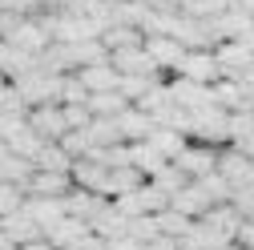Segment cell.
Instances as JSON below:
<instances>
[{
	"label": "cell",
	"instance_id": "obj_1",
	"mask_svg": "<svg viewBox=\"0 0 254 250\" xmlns=\"http://www.w3.org/2000/svg\"><path fill=\"white\" fill-rule=\"evenodd\" d=\"M12 49H20V53H33V57H45L49 49H53V37L45 33V24L37 20V16H24V20H16V28L4 37Z\"/></svg>",
	"mask_w": 254,
	"mask_h": 250
},
{
	"label": "cell",
	"instance_id": "obj_2",
	"mask_svg": "<svg viewBox=\"0 0 254 250\" xmlns=\"http://www.w3.org/2000/svg\"><path fill=\"white\" fill-rule=\"evenodd\" d=\"M109 65L121 73V77H149V81H170L162 69L153 65V57L141 49H125V53H109Z\"/></svg>",
	"mask_w": 254,
	"mask_h": 250
},
{
	"label": "cell",
	"instance_id": "obj_3",
	"mask_svg": "<svg viewBox=\"0 0 254 250\" xmlns=\"http://www.w3.org/2000/svg\"><path fill=\"white\" fill-rule=\"evenodd\" d=\"M218 174L226 178V186L238 194V190H246V186L254 182V162L246 158L238 145H226V149L218 153Z\"/></svg>",
	"mask_w": 254,
	"mask_h": 250
},
{
	"label": "cell",
	"instance_id": "obj_4",
	"mask_svg": "<svg viewBox=\"0 0 254 250\" xmlns=\"http://www.w3.org/2000/svg\"><path fill=\"white\" fill-rule=\"evenodd\" d=\"M214 57H218V69H222V77H226V81H242V77L254 69V49L242 45V41H226V45H218Z\"/></svg>",
	"mask_w": 254,
	"mask_h": 250
},
{
	"label": "cell",
	"instance_id": "obj_5",
	"mask_svg": "<svg viewBox=\"0 0 254 250\" xmlns=\"http://www.w3.org/2000/svg\"><path fill=\"white\" fill-rule=\"evenodd\" d=\"M28 129H33L41 141H61V137L69 133L65 109H61V105H37V109H28Z\"/></svg>",
	"mask_w": 254,
	"mask_h": 250
},
{
	"label": "cell",
	"instance_id": "obj_6",
	"mask_svg": "<svg viewBox=\"0 0 254 250\" xmlns=\"http://www.w3.org/2000/svg\"><path fill=\"white\" fill-rule=\"evenodd\" d=\"M218 153L222 149H210V145H198V141H190L182 153H178V170H186L190 174V182H198V178H210V174H218Z\"/></svg>",
	"mask_w": 254,
	"mask_h": 250
},
{
	"label": "cell",
	"instance_id": "obj_7",
	"mask_svg": "<svg viewBox=\"0 0 254 250\" xmlns=\"http://www.w3.org/2000/svg\"><path fill=\"white\" fill-rule=\"evenodd\" d=\"M174 77H186V81H194V85H218L222 81V69H218V57L210 49H198V53H186L182 69Z\"/></svg>",
	"mask_w": 254,
	"mask_h": 250
},
{
	"label": "cell",
	"instance_id": "obj_8",
	"mask_svg": "<svg viewBox=\"0 0 254 250\" xmlns=\"http://www.w3.org/2000/svg\"><path fill=\"white\" fill-rule=\"evenodd\" d=\"M170 97H174V105L186 109V113L206 109V105H218V101H214V85H194V81H186V77H170Z\"/></svg>",
	"mask_w": 254,
	"mask_h": 250
},
{
	"label": "cell",
	"instance_id": "obj_9",
	"mask_svg": "<svg viewBox=\"0 0 254 250\" xmlns=\"http://www.w3.org/2000/svg\"><path fill=\"white\" fill-rule=\"evenodd\" d=\"M109 178H113V170L101 166L97 158H81L73 166V186H77V190L97 194V198H109Z\"/></svg>",
	"mask_w": 254,
	"mask_h": 250
},
{
	"label": "cell",
	"instance_id": "obj_10",
	"mask_svg": "<svg viewBox=\"0 0 254 250\" xmlns=\"http://www.w3.org/2000/svg\"><path fill=\"white\" fill-rule=\"evenodd\" d=\"M28 198H69L73 194V174H49V170H37L24 186Z\"/></svg>",
	"mask_w": 254,
	"mask_h": 250
},
{
	"label": "cell",
	"instance_id": "obj_11",
	"mask_svg": "<svg viewBox=\"0 0 254 250\" xmlns=\"http://www.w3.org/2000/svg\"><path fill=\"white\" fill-rule=\"evenodd\" d=\"M145 53L153 57V65L162 73H170V77L182 69V61H186V49L174 37H145Z\"/></svg>",
	"mask_w": 254,
	"mask_h": 250
},
{
	"label": "cell",
	"instance_id": "obj_12",
	"mask_svg": "<svg viewBox=\"0 0 254 250\" xmlns=\"http://www.w3.org/2000/svg\"><path fill=\"white\" fill-rule=\"evenodd\" d=\"M24 214L33 218L45 234L69 218V214H65V198H24Z\"/></svg>",
	"mask_w": 254,
	"mask_h": 250
},
{
	"label": "cell",
	"instance_id": "obj_13",
	"mask_svg": "<svg viewBox=\"0 0 254 250\" xmlns=\"http://www.w3.org/2000/svg\"><path fill=\"white\" fill-rule=\"evenodd\" d=\"M77 77H81V85L89 89V97H97V93H113V89L121 85V73L109 65V61H97V65H85Z\"/></svg>",
	"mask_w": 254,
	"mask_h": 250
},
{
	"label": "cell",
	"instance_id": "obj_14",
	"mask_svg": "<svg viewBox=\"0 0 254 250\" xmlns=\"http://www.w3.org/2000/svg\"><path fill=\"white\" fill-rule=\"evenodd\" d=\"M0 230L8 234V242H12L16 250L28 246V242H41V238H45V230H41L24 210H20V214H8V218H0Z\"/></svg>",
	"mask_w": 254,
	"mask_h": 250
},
{
	"label": "cell",
	"instance_id": "obj_15",
	"mask_svg": "<svg viewBox=\"0 0 254 250\" xmlns=\"http://www.w3.org/2000/svg\"><path fill=\"white\" fill-rule=\"evenodd\" d=\"M129 166H133V170H137L145 182H153V178L162 174L170 162H166V158H162V153H157L149 141H133V145H129Z\"/></svg>",
	"mask_w": 254,
	"mask_h": 250
},
{
	"label": "cell",
	"instance_id": "obj_16",
	"mask_svg": "<svg viewBox=\"0 0 254 250\" xmlns=\"http://www.w3.org/2000/svg\"><path fill=\"white\" fill-rule=\"evenodd\" d=\"M117 129H121V141L125 145H133V141H149V133L157 129V125H153V117H145L141 109H125L121 117H117Z\"/></svg>",
	"mask_w": 254,
	"mask_h": 250
},
{
	"label": "cell",
	"instance_id": "obj_17",
	"mask_svg": "<svg viewBox=\"0 0 254 250\" xmlns=\"http://www.w3.org/2000/svg\"><path fill=\"white\" fill-rule=\"evenodd\" d=\"M105 206H109V198H97V194H89V190H77V186H73V194L65 198V214L69 218H81V222H93Z\"/></svg>",
	"mask_w": 254,
	"mask_h": 250
},
{
	"label": "cell",
	"instance_id": "obj_18",
	"mask_svg": "<svg viewBox=\"0 0 254 250\" xmlns=\"http://www.w3.org/2000/svg\"><path fill=\"white\" fill-rule=\"evenodd\" d=\"M89 230L97 234L101 242H113V238H125V234H129V218H121V214L113 210V202H109V206L89 222Z\"/></svg>",
	"mask_w": 254,
	"mask_h": 250
},
{
	"label": "cell",
	"instance_id": "obj_19",
	"mask_svg": "<svg viewBox=\"0 0 254 250\" xmlns=\"http://www.w3.org/2000/svg\"><path fill=\"white\" fill-rule=\"evenodd\" d=\"M101 45L105 53H125V49H141L145 45V33L141 28H129V24H113L101 33Z\"/></svg>",
	"mask_w": 254,
	"mask_h": 250
},
{
	"label": "cell",
	"instance_id": "obj_20",
	"mask_svg": "<svg viewBox=\"0 0 254 250\" xmlns=\"http://www.w3.org/2000/svg\"><path fill=\"white\" fill-rule=\"evenodd\" d=\"M73 166H77V162L61 149V141H45L41 153L33 158V170H49V174H73Z\"/></svg>",
	"mask_w": 254,
	"mask_h": 250
},
{
	"label": "cell",
	"instance_id": "obj_21",
	"mask_svg": "<svg viewBox=\"0 0 254 250\" xmlns=\"http://www.w3.org/2000/svg\"><path fill=\"white\" fill-rule=\"evenodd\" d=\"M198 222H206L210 230H218V234H226L230 242H234V234H238V226L246 222V218L234 210V202H226V206H214L206 218H198Z\"/></svg>",
	"mask_w": 254,
	"mask_h": 250
},
{
	"label": "cell",
	"instance_id": "obj_22",
	"mask_svg": "<svg viewBox=\"0 0 254 250\" xmlns=\"http://www.w3.org/2000/svg\"><path fill=\"white\" fill-rule=\"evenodd\" d=\"M93 230H89V222H81V218H65V222H61V226H53L45 238L57 246V250H73L81 238H89Z\"/></svg>",
	"mask_w": 254,
	"mask_h": 250
},
{
	"label": "cell",
	"instance_id": "obj_23",
	"mask_svg": "<svg viewBox=\"0 0 254 250\" xmlns=\"http://www.w3.org/2000/svg\"><path fill=\"white\" fill-rule=\"evenodd\" d=\"M149 145H153L157 153H162L166 162H178V153H182V149H186L190 141H186V137H182L178 129H166V125H157V129L149 133Z\"/></svg>",
	"mask_w": 254,
	"mask_h": 250
},
{
	"label": "cell",
	"instance_id": "obj_24",
	"mask_svg": "<svg viewBox=\"0 0 254 250\" xmlns=\"http://www.w3.org/2000/svg\"><path fill=\"white\" fill-rule=\"evenodd\" d=\"M89 137L97 149H113V145H125L121 141V129H117V117H93L89 125Z\"/></svg>",
	"mask_w": 254,
	"mask_h": 250
},
{
	"label": "cell",
	"instance_id": "obj_25",
	"mask_svg": "<svg viewBox=\"0 0 254 250\" xmlns=\"http://www.w3.org/2000/svg\"><path fill=\"white\" fill-rule=\"evenodd\" d=\"M33 174H37V170H33V162H24V158H12V153H8L4 162H0V186H20V190H24Z\"/></svg>",
	"mask_w": 254,
	"mask_h": 250
},
{
	"label": "cell",
	"instance_id": "obj_26",
	"mask_svg": "<svg viewBox=\"0 0 254 250\" xmlns=\"http://www.w3.org/2000/svg\"><path fill=\"white\" fill-rule=\"evenodd\" d=\"M125 109H129V101L121 97V93H97V97H89V113L93 117H121Z\"/></svg>",
	"mask_w": 254,
	"mask_h": 250
},
{
	"label": "cell",
	"instance_id": "obj_27",
	"mask_svg": "<svg viewBox=\"0 0 254 250\" xmlns=\"http://www.w3.org/2000/svg\"><path fill=\"white\" fill-rule=\"evenodd\" d=\"M153 186H157L162 194H170V202H174V198H178V194L186 190V186H190V174H186V170H178V166L170 162V166H166L162 174L153 178Z\"/></svg>",
	"mask_w": 254,
	"mask_h": 250
},
{
	"label": "cell",
	"instance_id": "obj_28",
	"mask_svg": "<svg viewBox=\"0 0 254 250\" xmlns=\"http://www.w3.org/2000/svg\"><path fill=\"white\" fill-rule=\"evenodd\" d=\"M190 226H194V218H186V214H178L174 206H170L166 214H157V230H162L166 238H178V242H182V238L190 234Z\"/></svg>",
	"mask_w": 254,
	"mask_h": 250
},
{
	"label": "cell",
	"instance_id": "obj_29",
	"mask_svg": "<svg viewBox=\"0 0 254 250\" xmlns=\"http://www.w3.org/2000/svg\"><path fill=\"white\" fill-rule=\"evenodd\" d=\"M61 149H65V153H69L73 162H81V158H89V153L97 149V145H93V137H89V129H69L65 137H61Z\"/></svg>",
	"mask_w": 254,
	"mask_h": 250
},
{
	"label": "cell",
	"instance_id": "obj_30",
	"mask_svg": "<svg viewBox=\"0 0 254 250\" xmlns=\"http://www.w3.org/2000/svg\"><path fill=\"white\" fill-rule=\"evenodd\" d=\"M24 113H28V105L20 97V89L12 81H4L0 85V117H24Z\"/></svg>",
	"mask_w": 254,
	"mask_h": 250
},
{
	"label": "cell",
	"instance_id": "obj_31",
	"mask_svg": "<svg viewBox=\"0 0 254 250\" xmlns=\"http://www.w3.org/2000/svg\"><path fill=\"white\" fill-rule=\"evenodd\" d=\"M153 85H157V81H149V77H121V85H117V93H121V97L129 101V105H137V101L145 97V93H149Z\"/></svg>",
	"mask_w": 254,
	"mask_h": 250
},
{
	"label": "cell",
	"instance_id": "obj_32",
	"mask_svg": "<svg viewBox=\"0 0 254 250\" xmlns=\"http://www.w3.org/2000/svg\"><path fill=\"white\" fill-rule=\"evenodd\" d=\"M24 190L20 186H0V218H8V214H20L24 210Z\"/></svg>",
	"mask_w": 254,
	"mask_h": 250
},
{
	"label": "cell",
	"instance_id": "obj_33",
	"mask_svg": "<svg viewBox=\"0 0 254 250\" xmlns=\"http://www.w3.org/2000/svg\"><path fill=\"white\" fill-rule=\"evenodd\" d=\"M113 210L121 214V218H145V206H141V194H121V198H113ZM153 218V214H149Z\"/></svg>",
	"mask_w": 254,
	"mask_h": 250
},
{
	"label": "cell",
	"instance_id": "obj_34",
	"mask_svg": "<svg viewBox=\"0 0 254 250\" xmlns=\"http://www.w3.org/2000/svg\"><path fill=\"white\" fill-rule=\"evenodd\" d=\"M157 234H162V230H157V218H149V214H145V218H133V222H129V238L141 242V246L153 242Z\"/></svg>",
	"mask_w": 254,
	"mask_h": 250
},
{
	"label": "cell",
	"instance_id": "obj_35",
	"mask_svg": "<svg viewBox=\"0 0 254 250\" xmlns=\"http://www.w3.org/2000/svg\"><path fill=\"white\" fill-rule=\"evenodd\" d=\"M61 109H65L69 129H89V125H93V113H89V105H61Z\"/></svg>",
	"mask_w": 254,
	"mask_h": 250
},
{
	"label": "cell",
	"instance_id": "obj_36",
	"mask_svg": "<svg viewBox=\"0 0 254 250\" xmlns=\"http://www.w3.org/2000/svg\"><path fill=\"white\" fill-rule=\"evenodd\" d=\"M234 246H238V250H254V222H242V226H238Z\"/></svg>",
	"mask_w": 254,
	"mask_h": 250
},
{
	"label": "cell",
	"instance_id": "obj_37",
	"mask_svg": "<svg viewBox=\"0 0 254 250\" xmlns=\"http://www.w3.org/2000/svg\"><path fill=\"white\" fill-rule=\"evenodd\" d=\"M145 250H182L178 238H166V234H157L153 242H145Z\"/></svg>",
	"mask_w": 254,
	"mask_h": 250
},
{
	"label": "cell",
	"instance_id": "obj_38",
	"mask_svg": "<svg viewBox=\"0 0 254 250\" xmlns=\"http://www.w3.org/2000/svg\"><path fill=\"white\" fill-rule=\"evenodd\" d=\"M105 250H145L141 242H133L129 234H125V238H113V242H105Z\"/></svg>",
	"mask_w": 254,
	"mask_h": 250
},
{
	"label": "cell",
	"instance_id": "obj_39",
	"mask_svg": "<svg viewBox=\"0 0 254 250\" xmlns=\"http://www.w3.org/2000/svg\"><path fill=\"white\" fill-rule=\"evenodd\" d=\"M73 250H105V242H101L97 234H89V238H81V242H77Z\"/></svg>",
	"mask_w": 254,
	"mask_h": 250
},
{
	"label": "cell",
	"instance_id": "obj_40",
	"mask_svg": "<svg viewBox=\"0 0 254 250\" xmlns=\"http://www.w3.org/2000/svg\"><path fill=\"white\" fill-rule=\"evenodd\" d=\"M20 250H57L49 238H41V242H28V246H20Z\"/></svg>",
	"mask_w": 254,
	"mask_h": 250
},
{
	"label": "cell",
	"instance_id": "obj_41",
	"mask_svg": "<svg viewBox=\"0 0 254 250\" xmlns=\"http://www.w3.org/2000/svg\"><path fill=\"white\" fill-rule=\"evenodd\" d=\"M0 250H16V246L8 242V234H4V230H0Z\"/></svg>",
	"mask_w": 254,
	"mask_h": 250
},
{
	"label": "cell",
	"instance_id": "obj_42",
	"mask_svg": "<svg viewBox=\"0 0 254 250\" xmlns=\"http://www.w3.org/2000/svg\"><path fill=\"white\" fill-rule=\"evenodd\" d=\"M242 45H250V49H254V28H250V33L242 37Z\"/></svg>",
	"mask_w": 254,
	"mask_h": 250
},
{
	"label": "cell",
	"instance_id": "obj_43",
	"mask_svg": "<svg viewBox=\"0 0 254 250\" xmlns=\"http://www.w3.org/2000/svg\"><path fill=\"white\" fill-rule=\"evenodd\" d=\"M4 158H8V145H4V141H0V162H4Z\"/></svg>",
	"mask_w": 254,
	"mask_h": 250
}]
</instances>
